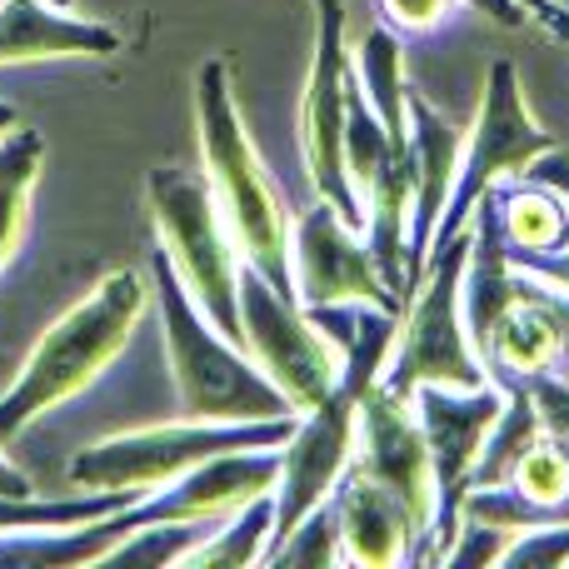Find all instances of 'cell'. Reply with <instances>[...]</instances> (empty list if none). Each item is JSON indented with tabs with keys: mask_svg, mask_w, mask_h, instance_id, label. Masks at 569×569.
Here are the masks:
<instances>
[{
	"mask_svg": "<svg viewBox=\"0 0 569 569\" xmlns=\"http://www.w3.org/2000/svg\"><path fill=\"white\" fill-rule=\"evenodd\" d=\"M150 300H156L150 276L126 266L80 295L60 320H50L36 350L20 365V375L10 380V390L0 395V445L20 440L40 415H50L56 405L76 400L86 385H96L120 360Z\"/></svg>",
	"mask_w": 569,
	"mask_h": 569,
	"instance_id": "cell-1",
	"label": "cell"
},
{
	"mask_svg": "<svg viewBox=\"0 0 569 569\" xmlns=\"http://www.w3.org/2000/svg\"><path fill=\"white\" fill-rule=\"evenodd\" d=\"M196 136H200V170L220 200L230 236L240 246V260L256 266L276 290L295 300L290 280V210H284L276 180L260 160L256 140L240 116L230 66L220 56L200 60L196 70Z\"/></svg>",
	"mask_w": 569,
	"mask_h": 569,
	"instance_id": "cell-2",
	"label": "cell"
},
{
	"mask_svg": "<svg viewBox=\"0 0 569 569\" xmlns=\"http://www.w3.org/2000/svg\"><path fill=\"white\" fill-rule=\"evenodd\" d=\"M400 335V315L380 305H355V335L345 345V370L320 405L295 420L290 440L280 445V485H276V540L295 530L315 505H325L355 460L365 390L380 380L385 360ZM270 540V545H276ZM270 555V550H266Z\"/></svg>",
	"mask_w": 569,
	"mask_h": 569,
	"instance_id": "cell-3",
	"label": "cell"
},
{
	"mask_svg": "<svg viewBox=\"0 0 569 569\" xmlns=\"http://www.w3.org/2000/svg\"><path fill=\"white\" fill-rule=\"evenodd\" d=\"M150 290H156L160 330H166V360L180 395V415L226 425L295 415L290 400L276 390V380L246 355V345H236L230 335H220L210 325V315L196 305L186 280L176 276L166 250L150 256Z\"/></svg>",
	"mask_w": 569,
	"mask_h": 569,
	"instance_id": "cell-4",
	"label": "cell"
},
{
	"mask_svg": "<svg viewBox=\"0 0 569 569\" xmlns=\"http://www.w3.org/2000/svg\"><path fill=\"white\" fill-rule=\"evenodd\" d=\"M146 210L160 250L170 256L186 290L196 295V305L210 315L220 335L240 345V270H246V260H240L236 236L220 216L206 170L156 166L146 176Z\"/></svg>",
	"mask_w": 569,
	"mask_h": 569,
	"instance_id": "cell-5",
	"label": "cell"
},
{
	"mask_svg": "<svg viewBox=\"0 0 569 569\" xmlns=\"http://www.w3.org/2000/svg\"><path fill=\"white\" fill-rule=\"evenodd\" d=\"M470 246H475L470 226L455 230L450 240H440L430 250V260H425V276L415 284V295L405 300L400 335H395V350L380 370V380L405 400L420 385H455V390L495 385L470 330H465L460 284H465V266H470Z\"/></svg>",
	"mask_w": 569,
	"mask_h": 569,
	"instance_id": "cell-6",
	"label": "cell"
},
{
	"mask_svg": "<svg viewBox=\"0 0 569 569\" xmlns=\"http://www.w3.org/2000/svg\"><path fill=\"white\" fill-rule=\"evenodd\" d=\"M300 415L284 420H180L150 425V430H126L110 435L100 445H86L76 460L66 465V480L76 490H126V495H150L160 485H170L176 475H186L190 465L210 460L226 450H266V445H284Z\"/></svg>",
	"mask_w": 569,
	"mask_h": 569,
	"instance_id": "cell-7",
	"label": "cell"
},
{
	"mask_svg": "<svg viewBox=\"0 0 569 569\" xmlns=\"http://www.w3.org/2000/svg\"><path fill=\"white\" fill-rule=\"evenodd\" d=\"M545 150H555V140H550V130H540V120L530 116L520 66H515L510 56L490 60L485 96H480V110H475L470 136H465L460 176H455V196H450V206H445L440 230H435V246L450 240L455 230L470 226V216L485 200V190L530 176L535 160H540Z\"/></svg>",
	"mask_w": 569,
	"mask_h": 569,
	"instance_id": "cell-8",
	"label": "cell"
},
{
	"mask_svg": "<svg viewBox=\"0 0 569 569\" xmlns=\"http://www.w3.org/2000/svg\"><path fill=\"white\" fill-rule=\"evenodd\" d=\"M240 345L276 380L295 415L320 405L345 370L340 340H330L320 320L300 300L276 290L256 266L240 270Z\"/></svg>",
	"mask_w": 569,
	"mask_h": 569,
	"instance_id": "cell-9",
	"label": "cell"
},
{
	"mask_svg": "<svg viewBox=\"0 0 569 569\" xmlns=\"http://www.w3.org/2000/svg\"><path fill=\"white\" fill-rule=\"evenodd\" d=\"M355 60L345 40V0H315V46L310 76L300 96V150L305 170L320 200H330L355 230H365V206L345 170V90H350Z\"/></svg>",
	"mask_w": 569,
	"mask_h": 569,
	"instance_id": "cell-10",
	"label": "cell"
},
{
	"mask_svg": "<svg viewBox=\"0 0 569 569\" xmlns=\"http://www.w3.org/2000/svg\"><path fill=\"white\" fill-rule=\"evenodd\" d=\"M415 420L425 430V450H430L435 470V530H430V565L460 530L465 495L475 485V460L485 450V435L500 420L505 390L500 385H475V390H455V385H420L410 395Z\"/></svg>",
	"mask_w": 569,
	"mask_h": 569,
	"instance_id": "cell-11",
	"label": "cell"
},
{
	"mask_svg": "<svg viewBox=\"0 0 569 569\" xmlns=\"http://www.w3.org/2000/svg\"><path fill=\"white\" fill-rule=\"evenodd\" d=\"M290 280H295V300L305 310H325V305H380V310L405 315V300L385 284L370 246L360 240V230L320 196H315L310 210H300L290 220Z\"/></svg>",
	"mask_w": 569,
	"mask_h": 569,
	"instance_id": "cell-12",
	"label": "cell"
},
{
	"mask_svg": "<svg viewBox=\"0 0 569 569\" xmlns=\"http://www.w3.org/2000/svg\"><path fill=\"white\" fill-rule=\"evenodd\" d=\"M355 470L370 475L375 485L395 495L410 510L415 530L425 535L430 550V530H435V470H430V450H425V430L415 420V405L405 395H395L385 380H375L365 390L360 405V435H355Z\"/></svg>",
	"mask_w": 569,
	"mask_h": 569,
	"instance_id": "cell-13",
	"label": "cell"
},
{
	"mask_svg": "<svg viewBox=\"0 0 569 569\" xmlns=\"http://www.w3.org/2000/svg\"><path fill=\"white\" fill-rule=\"evenodd\" d=\"M276 485H280V445H266V450H226V455H210V460L190 465L186 475L150 490L130 510H116V525H120V535L136 530V525H156V520L216 525L226 515H236L240 505L260 500V495H276Z\"/></svg>",
	"mask_w": 569,
	"mask_h": 569,
	"instance_id": "cell-14",
	"label": "cell"
},
{
	"mask_svg": "<svg viewBox=\"0 0 569 569\" xmlns=\"http://www.w3.org/2000/svg\"><path fill=\"white\" fill-rule=\"evenodd\" d=\"M480 360L500 390L530 380V375H565L569 380V295L520 270V290L480 340Z\"/></svg>",
	"mask_w": 569,
	"mask_h": 569,
	"instance_id": "cell-15",
	"label": "cell"
},
{
	"mask_svg": "<svg viewBox=\"0 0 569 569\" xmlns=\"http://www.w3.org/2000/svg\"><path fill=\"white\" fill-rule=\"evenodd\" d=\"M330 505H335V525H340V565L390 569V565L430 560L425 535L415 530L410 510L385 485H375L370 475L355 470V465L340 475Z\"/></svg>",
	"mask_w": 569,
	"mask_h": 569,
	"instance_id": "cell-16",
	"label": "cell"
},
{
	"mask_svg": "<svg viewBox=\"0 0 569 569\" xmlns=\"http://www.w3.org/2000/svg\"><path fill=\"white\" fill-rule=\"evenodd\" d=\"M410 156H415V206H410V295H415L465 156V130L450 126L420 90H410Z\"/></svg>",
	"mask_w": 569,
	"mask_h": 569,
	"instance_id": "cell-17",
	"label": "cell"
},
{
	"mask_svg": "<svg viewBox=\"0 0 569 569\" xmlns=\"http://www.w3.org/2000/svg\"><path fill=\"white\" fill-rule=\"evenodd\" d=\"M116 50L120 30L106 20L70 16V6H56V0H0V66L116 56Z\"/></svg>",
	"mask_w": 569,
	"mask_h": 569,
	"instance_id": "cell-18",
	"label": "cell"
},
{
	"mask_svg": "<svg viewBox=\"0 0 569 569\" xmlns=\"http://www.w3.org/2000/svg\"><path fill=\"white\" fill-rule=\"evenodd\" d=\"M495 210H500V226L510 250H565L569 246V200L550 180H510V186H495Z\"/></svg>",
	"mask_w": 569,
	"mask_h": 569,
	"instance_id": "cell-19",
	"label": "cell"
},
{
	"mask_svg": "<svg viewBox=\"0 0 569 569\" xmlns=\"http://www.w3.org/2000/svg\"><path fill=\"white\" fill-rule=\"evenodd\" d=\"M355 76L385 120L395 146H410V80H405V46L390 26H370L355 46Z\"/></svg>",
	"mask_w": 569,
	"mask_h": 569,
	"instance_id": "cell-20",
	"label": "cell"
},
{
	"mask_svg": "<svg viewBox=\"0 0 569 569\" xmlns=\"http://www.w3.org/2000/svg\"><path fill=\"white\" fill-rule=\"evenodd\" d=\"M40 166H46V136L40 130L16 126L0 136V276L26 240Z\"/></svg>",
	"mask_w": 569,
	"mask_h": 569,
	"instance_id": "cell-21",
	"label": "cell"
},
{
	"mask_svg": "<svg viewBox=\"0 0 569 569\" xmlns=\"http://www.w3.org/2000/svg\"><path fill=\"white\" fill-rule=\"evenodd\" d=\"M276 540V495L240 505L236 515L216 525L196 550L180 560V569H246V565H266V550Z\"/></svg>",
	"mask_w": 569,
	"mask_h": 569,
	"instance_id": "cell-22",
	"label": "cell"
},
{
	"mask_svg": "<svg viewBox=\"0 0 569 569\" xmlns=\"http://www.w3.org/2000/svg\"><path fill=\"white\" fill-rule=\"evenodd\" d=\"M540 435H545V420H540V410H535L530 390H525V385H510V390H505L500 420L490 425L485 450H480V460H475L470 490H480V485H510L515 470H520V460L530 455V445H540Z\"/></svg>",
	"mask_w": 569,
	"mask_h": 569,
	"instance_id": "cell-23",
	"label": "cell"
},
{
	"mask_svg": "<svg viewBox=\"0 0 569 569\" xmlns=\"http://www.w3.org/2000/svg\"><path fill=\"white\" fill-rule=\"evenodd\" d=\"M146 500V495H126V490H76L66 500H10L0 495V535H20V530H60V525H80V520H100L116 515L126 505Z\"/></svg>",
	"mask_w": 569,
	"mask_h": 569,
	"instance_id": "cell-24",
	"label": "cell"
},
{
	"mask_svg": "<svg viewBox=\"0 0 569 569\" xmlns=\"http://www.w3.org/2000/svg\"><path fill=\"white\" fill-rule=\"evenodd\" d=\"M220 525V520H216ZM216 525H200V520H156V525H136L126 530L96 565H140V569H170L180 565L200 540H206Z\"/></svg>",
	"mask_w": 569,
	"mask_h": 569,
	"instance_id": "cell-25",
	"label": "cell"
},
{
	"mask_svg": "<svg viewBox=\"0 0 569 569\" xmlns=\"http://www.w3.org/2000/svg\"><path fill=\"white\" fill-rule=\"evenodd\" d=\"M266 565L276 569H325V565H340V525H335V505H315L300 525H295L284 540L270 545Z\"/></svg>",
	"mask_w": 569,
	"mask_h": 569,
	"instance_id": "cell-26",
	"label": "cell"
},
{
	"mask_svg": "<svg viewBox=\"0 0 569 569\" xmlns=\"http://www.w3.org/2000/svg\"><path fill=\"white\" fill-rule=\"evenodd\" d=\"M510 485L540 505H565L569 500V450L555 435H540V445H530V455L520 460Z\"/></svg>",
	"mask_w": 569,
	"mask_h": 569,
	"instance_id": "cell-27",
	"label": "cell"
},
{
	"mask_svg": "<svg viewBox=\"0 0 569 569\" xmlns=\"http://www.w3.org/2000/svg\"><path fill=\"white\" fill-rule=\"evenodd\" d=\"M505 550H510V535L495 530V525L485 520H470L465 515L460 530L450 535V545L440 550V560L435 565H455V569H485V565H500Z\"/></svg>",
	"mask_w": 569,
	"mask_h": 569,
	"instance_id": "cell-28",
	"label": "cell"
},
{
	"mask_svg": "<svg viewBox=\"0 0 569 569\" xmlns=\"http://www.w3.org/2000/svg\"><path fill=\"white\" fill-rule=\"evenodd\" d=\"M500 565H515V569H569V520L515 535Z\"/></svg>",
	"mask_w": 569,
	"mask_h": 569,
	"instance_id": "cell-29",
	"label": "cell"
},
{
	"mask_svg": "<svg viewBox=\"0 0 569 569\" xmlns=\"http://www.w3.org/2000/svg\"><path fill=\"white\" fill-rule=\"evenodd\" d=\"M385 20L395 30H410V36H425V30L445 26V16L455 10V0H380Z\"/></svg>",
	"mask_w": 569,
	"mask_h": 569,
	"instance_id": "cell-30",
	"label": "cell"
},
{
	"mask_svg": "<svg viewBox=\"0 0 569 569\" xmlns=\"http://www.w3.org/2000/svg\"><path fill=\"white\" fill-rule=\"evenodd\" d=\"M510 260L520 270H530V276L550 280L555 290L569 295V246L565 250H510Z\"/></svg>",
	"mask_w": 569,
	"mask_h": 569,
	"instance_id": "cell-31",
	"label": "cell"
},
{
	"mask_svg": "<svg viewBox=\"0 0 569 569\" xmlns=\"http://www.w3.org/2000/svg\"><path fill=\"white\" fill-rule=\"evenodd\" d=\"M525 16L535 20V26H545L555 40H569V10L560 6V0H520Z\"/></svg>",
	"mask_w": 569,
	"mask_h": 569,
	"instance_id": "cell-32",
	"label": "cell"
},
{
	"mask_svg": "<svg viewBox=\"0 0 569 569\" xmlns=\"http://www.w3.org/2000/svg\"><path fill=\"white\" fill-rule=\"evenodd\" d=\"M530 176H535V180H550V186H555V190H560V196L569 200V150H560V146H555V150H545V156L535 160V170H530Z\"/></svg>",
	"mask_w": 569,
	"mask_h": 569,
	"instance_id": "cell-33",
	"label": "cell"
},
{
	"mask_svg": "<svg viewBox=\"0 0 569 569\" xmlns=\"http://www.w3.org/2000/svg\"><path fill=\"white\" fill-rule=\"evenodd\" d=\"M470 10H480V16H490L495 26H525V6L520 0H470Z\"/></svg>",
	"mask_w": 569,
	"mask_h": 569,
	"instance_id": "cell-34",
	"label": "cell"
},
{
	"mask_svg": "<svg viewBox=\"0 0 569 569\" xmlns=\"http://www.w3.org/2000/svg\"><path fill=\"white\" fill-rule=\"evenodd\" d=\"M0 495H10V500H30V480L26 470H16V460H6V445H0Z\"/></svg>",
	"mask_w": 569,
	"mask_h": 569,
	"instance_id": "cell-35",
	"label": "cell"
},
{
	"mask_svg": "<svg viewBox=\"0 0 569 569\" xmlns=\"http://www.w3.org/2000/svg\"><path fill=\"white\" fill-rule=\"evenodd\" d=\"M16 126H20V120H16V110H10L6 100H0V136H6V130H16Z\"/></svg>",
	"mask_w": 569,
	"mask_h": 569,
	"instance_id": "cell-36",
	"label": "cell"
},
{
	"mask_svg": "<svg viewBox=\"0 0 569 569\" xmlns=\"http://www.w3.org/2000/svg\"><path fill=\"white\" fill-rule=\"evenodd\" d=\"M56 6H76V0H56Z\"/></svg>",
	"mask_w": 569,
	"mask_h": 569,
	"instance_id": "cell-37",
	"label": "cell"
}]
</instances>
